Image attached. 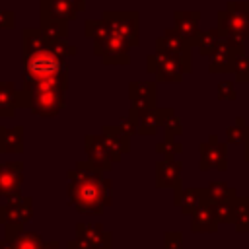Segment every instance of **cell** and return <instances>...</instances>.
<instances>
[{"label": "cell", "instance_id": "1", "mask_svg": "<svg viewBox=\"0 0 249 249\" xmlns=\"http://www.w3.org/2000/svg\"><path fill=\"white\" fill-rule=\"evenodd\" d=\"M68 198L76 210L88 214H103L111 204V179L103 177V171L89 161H80L76 169L68 173Z\"/></svg>", "mask_w": 249, "mask_h": 249}, {"label": "cell", "instance_id": "2", "mask_svg": "<svg viewBox=\"0 0 249 249\" xmlns=\"http://www.w3.org/2000/svg\"><path fill=\"white\" fill-rule=\"evenodd\" d=\"M23 82L43 84V82H60L66 84V56L60 54L53 41L47 45L23 53Z\"/></svg>", "mask_w": 249, "mask_h": 249}, {"label": "cell", "instance_id": "3", "mask_svg": "<svg viewBox=\"0 0 249 249\" xmlns=\"http://www.w3.org/2000/svg\"><path fill=\"white\" fill-rule=\"evenodd\" d=\"M218 29L224 37L245 43L249 39V2H228L218 12Z\"/></svg>", "mask_w": 249, "mask_h": 249}, {"label": "cell", "instance_id": "4", "mask_svg": "<svg viewBox=\"0 0 249 249\" xmlns=\"http://www.w3.org/2000/svg\"><path fill=\"white\" fill-rule=\"evenodd\" d=\"M146 70H148V74L156 76V82H167V84L169 82L179 84L183 80V76L187 74L181 60L163 51H156L154 54H148Z\"/></svg>", "mask_w": 249, "mask_h": 249}, {"label": "cell", "instance_id": "5", "mask_svg": "<svg viewBox=\"0 0 249 249\" xmlns=\"http://www.w3.org/2000/svg\"><path fill=\"white\" fill-rule=\"evenodd\" d=\"M243 53H245L243 41L224 37L218 43V47L212 51V54L208 56V72L210 74H230V72H233L235 60Z\"/></svg>", "mask_w": 249, "mask_h": 249}, {"label": "cell", "instance_id": "6", "mask_svg": "<svg viewBox=\"0 0 249 249\" xmlns=\"http://www.w3.org/2000/svg\"><path fill=\"white\" fill-rule=\"evenodd\" d=\"M101 18L107 21L109 29L126 39L130 43V47H136L138 45V14L132 12V10H105L101 14Z\"/></svg>", "mask_w": 249, "mask_h": 249}, {"label": "cell", "instance_id": "7", "mask_svg": "<svg viewBox=\"0 0 249 249\" xmlns=\"http://www.w3.org/2000/svg\"><path fill=\"white\" fill-rule=\"evenodd\" d=\"M156 51H163V53L177 56L181 64L185 66L187 74L193 70V45L183 35H179L173 27H167L163 35L156 39Z\"/></svg>", "mask_w": 249, "mask_h": 249}, {"label": "cell", "instance_id": "8", "mask_svg": "<svg viewBox=\"0 0 249 249\" xmlns=\"http://www.w3.org/2000/svg\"><path fill=\"white\" fill-rule=\"evenodd\" d=\"M130 43L119 35H115L113 31L101 39L93 43V53L105 62V64H128L130 62Z\"/></svg>", "mask_w": 249, "mask_h": 249}, {"label": "cell", "instance_id": "9", "mask_svg": "<svg viewBox=\"0 0 249 249\" xmlns=\"http://www.w3.org/2000/svg\"><path fill=\"white\" fill-rule=\"evenodd\" d=\"M198 152H200V160H198L200 171H210V169L226 171L228 169V144L218 142L216 134H210L208 140L198 146Z\"/></svg>", "mask_w": 249, "mask_h": 249}, {"label": "cell", "instance_id": "10", "mask_svg": "<svg viewBox=\"0 0 249 249\" xmlns=\"http://www.w3.org/2000/svg\"><path fill=\"white\" fill-rule=\"evenodd\" d=\"M169 107H144V109H138V107H132L128 109V117L134 121L136 128H138V134H146V136H152L158 132V128L163 124V119L167 115Z\"/></svg>", "mask_w": 249, "mask_h": 249}, {"label": "cell", "instance_id": "11", "mask_svg": "<svg viewBox=\"0 0 249 249\" xmlns=\"http://www.w3.org/2000/svg\"><path fill=\"white\" fill-rule=\"evenodd\" d=\"M76 239L89 249H111L113 247V235L101 224L80 222L76 226Z\"/></svg>", "mask_w": 249, "mask_h": 249}, {"label": "cell", "instance_id": "12", "mask_svg": "<svg viewBox=\"0 0 249 249\" xmlns=\"http://www.w3.org/2000/svg\"><path fill=\"white\" fill-rule=\"evenodd\" d=\"M84 146H86V156H88L89 163H93L101 171L111 169V165L115 161H113L111 150H109L103 134H86V144Z\"/></svg>", "mask_w": 249, "mask_h": 249}, {"label": "cell", "instance_id": "13", "mask_svg": "<svg viewBox=\"0 0 249 249\" xmlns=\"http://www.w3.org/2000/svg\"><path fill=\"white\" fill-rule=\"evenodd\" d=\"M200 12L198 10H175L173 12V29L183 35L191 45H195L196 35L200 33Z\"/></svg>", "mask_w": 249, "mask_h": 249}, {"label": "cell", "instance_id": "14", "mask_svg": "<svg viewBox=\"0 0 249 249\" xmlns=\"http://www.w3.org/2000/svg\"><path fill=\"white\" fill-rule=\"evenodd\" d=\"M183 163L177 160H161L156 163V185L158 189H177L183 187L181 181Z\"/></svg>", "mask_w": 249, "mask_h": 249}, {"label": "cell", "instance_id": "15", "mask_svg": "<svg viewBox=\"0 0 249 249\" xmlns=\"http://www.w3.org/2000/svg\"><path fill=\"white\" fill-rule=\"evenodd\" d=\"M204 202H208L204 189H187V187L173 189V204L179 206L185 216H193Z\"/></svg>", "mask_w": 249, "mask_h": 249}, {"label": "cell", "instance_id": "16", "mask_svg": "<svg viewBox=\"0 0 249 249\" xmlns=\"http://www.w3.org/2000/svg\"><path fill=\"white\" fill-rule=\"evenodd\" d=\"M128 99H130V105L138 107V109L154 107L158 103L156 82H130L128 84Z\"/></svg>", "mask_w": 249, "mask_h": 249}, {"label": "cell", "instance_id": "17", "mask_svg": "<svg viewBox=\"0 0 249 249\" xmlns=\"http://www.w3.org/2000/svg\"><path fill=\"white\" fill-rule=\"evenodd\" d=\"M101 134L105 136V142L111 150V156H113V161H121V158L124 154L130 152V136L124 134L119 126H109L105 124Z\"/></svg>", "mask_w": 249, "mask_h": 249}, {"label": "cell", "instance_id": "18", "mask_svg": "<svg viewBox=\"0 0 249 249\" xmlns=\"http://www.w3.org/2000/svg\"><path fill=\"white\" fill-rule=\"evenodd\" d=\"M218 220L212 212L210 202H204L193 216H191V231L193 233H210L218 230Z\"/></svg>", "mask_w": 249, "mask_h": 249}, {"label": "cell", "instance_id": "19", "mask_svg": "<svg viewBox=\"0 0 249 249\" xmlns=\"http://www.w3.org/2000/svg\"><path fill=\"white\" fill-rule=\"evenodd\" d=\"M41 14L58 18L62 21H72L80 14L70 0H41Z\"/></svg>", "mask_w": 249, "mask_h": 249}, {"label": "cell", "instance_id": "20", "mask_svg": "<svg viewBox=\"0 0 249 249\" xmlns=\"http://www.w3.org/2000/svg\"><path fill=\"white\" fill-rule=\"evenodd\" d=\"M21 185V163L0 165V195L18 193Z\"/></svg>", "mask_w": 249, "mask_h": 249}, {"label": "cell", "instance_id": "21", "mask_svg": "<svg viewBox=\"0 0 249 249\" xmlns=\"http://www.w3.org/2000/svg\"><path fill=\"white\" fill-rule=\"evenodd\" d=\"M4 218L10 222V226H21L31 218V200L29 198L10 200L4 210Z\"/></svg>", "mask_w": 249, "mask_h": 249}, {"label": "cell", "instance_id": "22", "mask_svg": "<svg viewBox=\"0 0 249 249\" xmlns=\"http://www.w3.org/2000/svg\"><path fill=\"white\" fill-rule=\"evenodd\" d=\"M224 39V35H222V31L218 29V27H212V29H204V31H200L198 35H196V39H195V49L202 54V56H210L212 54V51L218 47V43Z\"/></svg>", "mask_w": 249, "mask_h": 249}, {"label": "cell", "instance_id": "23", "mask_svg": "<svg viewBox=\"0 0 249 249\" xmlns=\"http://www.w3.org/2000/svg\"><path fill=\"white\" fill-rule=\"evenodd\" d=\"M41 31L49 39H66L68 37V21L41 14Z\"/></svg>", "mask_w": 249, "mask_h": 249}, {"label": "cell", "instance_id": "24", "mask_svg": "<svg viewBox=\"0 0 249 249\" xmlns=\"http://www.w3.org/2000/svg\"><path fill=\"white\" fill-rule=\"evenodd\" d=\"M204 191L208 202H224V200H233L237 196L235 187H230L224 181H212L208 187H204Z\"/></svg>", "mask_w": 249, "mask_h": 249}, {"label": "cell", "instance_id": "25", "mask_svg": "<svg viewBox=\"0 0 249 249\" xmlns=\"http://www.w3.org/2000/svg\"><path fill=\"white\" fill-rule=\"evenodd\" d=\"M235 206V216H233V226L239 233L249 231V196H235L233 198Z\"/></svg>", "mask_w": 249, "mask_h": 249}, {"label": "cell", "instance_id": "26", "mask_svg": "<svg viewBox=\"0 0 249 249\" xmlns=\"http://www.w3.org/2000/svg\"><path fill=\"white\" fill-rule=\"evenodd\" d=\"M16 105H19V101L12 84H0V115H12Z\"/></svg>", "mask_w": 249, "mask_h": 249}, {"label": "cell", "instance_id": "27", "mask_svg": "<svg viewBox=\"0 0 249 249\" xmlns=\"http://www.w3.org/2000/svg\"><path fill=\"white\" fill-rule=\"evenodd\" d=\"M84 33H86V37H89L95 43V41L105 39L111 33V29H109L107 21L103 18H99V19H88L84 25Z\"/></svg>", "mask_w": 249, "mask_h": 249}, {"label": "cell", "instance_id": "28", "mask_svg": "<svg viewBox=\"0 0 249 249\" xmlns=\"http://www.w3.org/2000/svg\"><path fill=\"white\" fill-rule=\"evenodd\" d=\"M212 212L218 220V224H233V216H235V206L233 200H224V202H210Z\"/></svg>", "mask_w": 249, "mask_h": 249}, {"label": "cell", "instance_id": "29", "mask_svg": "<svg viewBox=\"0 0 249 249\" xmlns=\"http://www.w3.org/2000/svg\"><path fill=\"white\" fill-rule=\"evenodd\" d=\"M247 121L243 117H237L235 119V124L228 126L226 128V138L230 144H243L245 138H247Z\"/></svg>", "mask_w": 249, "mask_h": 249}, {"label": "cell", "instance_id": "30", "mask_svg": "<svg viewBox=\"0 0 249 249\" xmlns=\"http://www.w3.org/2000/svg\"><path fill=\"white\" fill-rule=\"evenodd\" d=\"M4 138H0V152H19L21 150V128L0 130Z\"/></svg>", "mask_w": 249, "mask_h": 249}, {"label": "cell", "instance_id": "31", "mask_svg": "<svg viewBox=\"0 0 249 249\" xmlns=\"http://www.w3.org/2000/svg\"><path fill=\"white\" fill-rule=\"evenodd\" d=\"M12 243L16 249H41L43 247V239L37 235V233H31V231H19L12 237Z\"/></svg>", "mask_w": 249, "mask_h": 249}, {"label": "cell", "instance_id": "32", "mask_svg": "<svg viewBox=\"0 0 249 249\" xmlns=\"http://www.w3.org/2000/svg\"><path fill=\"white\" fill-rule=\"evenodd\" d=\"M156 152L160 156H163V160H175V156H179L183 152V144L177 142L175 138H165L156 144Z\"/></svg>", "mask_w": 249, "mask_h": 249}, {"label": "cell", "instance_id": "33", "mask_svg": "<svg viewBox=\"0 0 249 249\" xmlns=\"http://www.w3.org/2000/svg\"><path fill=\"white\" fill-rule=\"evenodd\" d=\"M163 128H165V138H175V136H181L183 134V124H181V119L175 115V111L169 107L165 119H163Z\"/></svg>", "mask_w": 249, "mask_h": 249}, {"label": "cell", "instance_id": "34", "mask_svg": "<svg viewBox=\"0 0 249 249\" xmlns=\"http://www.w3.org/2000/svg\"><path fill=\"white\" fill-rule=\"evenodd\" d=\"M233 76H235V82H239V84H249V56H247L245 53L239 54L237 60H235Z\"/></svg>", "mask_w": 249, "mask_h": 249}, {"label": "cell", "instance_id": "35", "mask_svg": "<svg viewBox=\"0 0 249 249\" xmlns=\"http://www.w3.org/2000/svg\"><path fill=\"white\" fill-rule=\"evenodd\" d=\"M218 97H220L222 101H233V99L237 97V91H235V88H233V82H230V80L220 82V84H218Z\"/></svg>", "mask_w": 249, "mask_h": 249}, {"label": "cell", "instance_id": "36", "mask_svg": "<svg viewBox=\"0 0 249 249\" xmlns=\"http://www.w3.org/2000/svg\"><path fill=\"white\" fill-rule=\"evenodd\" d=\"M163 249H183V233L181 231H165Z\"/></svg>", "mask_w": 249, "mask_h": 249}, {"label": "cell", "instance_id": "37", "mask_svg": "<svg viewBox=\"0 0 249 249\" xmlns=\"http://www.w3.org/2000/svg\"><path fill=\"white\" fill-rule=\"evenodd\" d=\"M124 134H128L130 138L134 136V134H138V128H136V124H134V121L130 119V117H126V119H121L119 121V124H117Z\"/></svg>", "mask_w": 249, "mask_h": 249}, {"label": "cell", "instance_id": "38", "mask_svg": "<svg viewBox=\"0 0 249 249\" xmlns=\"http://www.w3.org/2000/svg\"><path fill=\"white\" fill-rule=\"evenodd\" d=\"M2 27H14V12L0 10V29Z\"/></svg>", "mask_w": 249, "mask_h": 249}, {"label": "cell", "instance_id": "39", "mask_svg": "<svg viewBox=\"0 0 249 249\" xmlns=\"http://www.w3.org/2000/svg\"><path fill=\"white\" fill-rule=\"evenodd\" d=\"M66 249H89V247H86L84 243H80L78 239H74V241H68V245H66Z\"/></svg>", "mask_w": 249, "mask_h": 249}, {"label": "cell", "instance_id": "40", "mask_svg": "<svg viewBox=\"0 0 249 249\" xmlns=\"http://www.w3.org/2000/svg\"><path fill=\"white\" fill-rule=\"evenodd\" d=\"M72 4H74V8L78 10V12H84L86 10V0H70Z\"/></svg>", "mask_w": 249, "mask_h": 249}, {"label": "cell", "instance_id": "41", "mask_svg": "<svg viewBox=\"0 0 249 249\" xmlns=\"http://www.w3.org/2000/svg\"><path fill=\"white\" fill-rule=\"evenodd\" d=\"M0 249H16L12 239H6V241H0Z\"/></svg>", "mask_w": 249, "mask_h": 249}, {"label": "cell", "instance_id": "42", "mask_svg": "<svg viewBox=\"0 0 249 249\" xmlns=\"http://www.w3.org/2000/svg\"><path fill=\"white\" fill-rule=\"evenodd\" d=\"M41 249H60V245L56 241H49V243H43Z\"/></svg>", "mask_w": 249, "mask_h": 249}, {"label": "cell", "instance_id": "43", "mask_svg": "<svg viewBox=\"0 0 249 249\" xmlns=\"http://www.w3.org/2000/svg\"><path fill=\"white\" fill-rule=\"evenodd\" d=\"M243 146H245V150H249V126H247V138H245Z\"/></svg>", "mask_w": 249, "mask_h": 249}, {"label": "cell", "instance_id": "44", "mask_svg": "<svg viewBox=\"0 0 249 249\" xmlns=\"http://www.w3.org/2000/svg\"><path fill=\"white\" fill-rule=\"evenodd\" d=\"M243 154H245V156H243V160H245V161H247V163H249V150H245V152H243Z\"/></svg>", "mask_w": 249, "mask_h": 249}]
</instances>
